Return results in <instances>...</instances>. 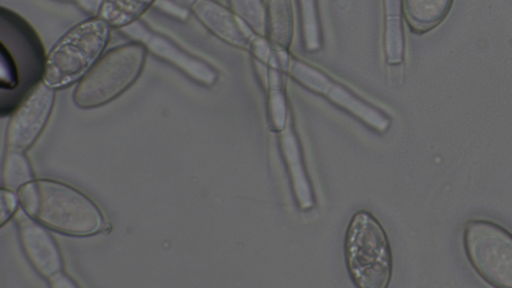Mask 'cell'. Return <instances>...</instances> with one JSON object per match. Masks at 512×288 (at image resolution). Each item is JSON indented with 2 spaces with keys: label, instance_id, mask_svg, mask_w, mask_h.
Returning a JSON list of instances; mask_svg holds the SVG:
<instances>
[{
  "label": "cell",
  "instance_id": "6da1fadb",
  "mask_svg": "<svg viewBox=\"0 0 512 288\" xmlns=\"http://www.w3.org/2000/svg\"><path fill=\"white\" fill-rule=\"evenodd\" d=\"M1 113L10 114L43 81L46 58L34 28L15 11L2 7Z\"/></svg>",
  "mask_w": 512,
  "mask_h": 288
},
{
  "label": "cell",
  "instance_id": "7a4b0ae2",
  "mask_svg": "<svg viewBox=\"0 0 512 288\" xmlns=\"http://www.w3.org/2000/svg\"><path fill=\"white\" fill-rule=\"evenodd\" d=\"M17 192L21 208L48 229L71 236H90L105 225L99 207L66 183L34 179Z\"/></svg>",
  "mask_w": 512,
  "mask_h": 288
},
{
  "label": "cell",
  "instance_id": "3957f363",
  "mask_svg": "<svg viewBox=\"0 0 512 288\" xmlns=\"http://www.w3.org/2000/svg\"><path fill=\"white\" fill-rule=\"evenodd\" d=\"M147 53L141 42L133 40L107 51L78 81L72 95L75 105L92 109L119 97L139 78Z\"/></svg>",
  "mask_w": 512,
  "mask_h": 288
},
{
  "label": "cell",
  "instance_id": "277c9868",
  "mask_svg": "<svg viewBox=\"0 0 512 288\" xmlns=\"http://www.w3.org/2000/svg\"><path fill=\"white\" fill-rule=\"evenodd\" d=\"M111 31L112 27L99 16L73 26L47 54L43 81L54 89L79 81L103 55Z\"/></svg>",
  "mask_w": 512,
  "mask_h": 288
},
{
  "label": "cell",
  "instance_id": "5b68a950",
  "mask_svg": "<svg viewBox=\"0 0 512 288\" xmlns=\"http://www.w3.org/2000/svg\"><path fill=\"white\" fill-rule=\"evenodd\" d=\"M345 257L351 278L361 288H385L392 275L386 232L368 211L356 212L348 225Z\"/></svg>",
  "mask_w": 512,
  "mask_h": 288
},
{
  "label": "cell",
  "instance_id": "8992f818",
  "mask_svg": "<svg viewBox=\"0 0 512 288\" xmlns=\"http://www.w3.org/2000/svg\"><path fill=\"white\" fill-rule=\"evenodd\" d=\"M472 267L496 287L512 288V234L486 220L469 221L463 233Z\"/></svg>",
  "mask_w": 512,
  "mask_h": 288
},
{
  "label": "cell",
  "instance_id": "52a82bcc",
  "mask_svg": "<svg viewBox=\"0 0 512 288\" xmlns=\"http://www.w3.org/2000/svg\"><path fill=\"white\" fill-rule=\"evenodd\" d=\"M288 69L298 83L315 93L324 95L333 104L373 130L384 133L389 129L391 121L384 111L363 100L320 69L295 58L289 61Z\"/></svg>",
  "mask_w": 512,
  "mask_h": 288
},
{
  "label": "cell",
  "instance_id": "ba28073f",
  "mask_svg": "<svg viewBox=\"0 0 512 288\" xmlns=\"http://www.w3.org/2000/svg\"><path fill=\"white\" fill-rule=\"evenodd\" d=\"M133 41L141 42L148 52L168 63L198 84L211 87L218 80L217 70L205 60L188 52L168 36L154 31L140 20L121 29Z\"/></svg>",
  "mask_w": 512,
  "mask_h": 288
},
{
  "label": "cell",
  "instance_id": "9c48e42d",
  "mask_svg": "<svg viewBox=\"0 0 512 288\" xmlns=\"http://www.w3.org/2000/svg\"><path fill=\"white\" fill-rule=\"evenodd\" d=\"M55 98V89L42 81L20 102L7 126V150L25 152L34 144L48 122Z\"/></svg>",
  "mask_w": 512,
  "mask_h": 288
},
{
  "label": "cell",
  "instance_id": "30bf717a",
  "mask_svg": "<svg viewBox=\"0 0 512 288\" xmlns=\"http://www.w3.org/2000/svg\"><path fill=\"white\" fill-rule=\"evenodd\" d=\"M14 217L23 252L33 268L46 279L61 271V254L48 228L23 209Z\"/></svg>",
  "mask_w": 512,
  "mask_h": 288
},
{
  "label": "cell",
  "instance_id": "8fae6325",
  "mask_svg": "<svg viewBox=\"0 0 512 288\" xmlns=\"http://www.w3.org/2000/svg\"><path fill=\"white\" fill-rule=\"evenodd\" d=\"M191 11L216 37L238 48H250L256 33L232 9L215 0H199Z\"/></svg>",
  "mask_w": 512,
  "mask_h": 288
},
{
  "label": "cell",
  "instance_id": "7c38bea8",
  "mask_svg": "<svg viewBox=\"0 0 512 288\" xmlns=\"http://www.w3.org/2000/svg\"><path fill=\"white\" fill-rule=\"evenodd\" d=\"M279 140L296 202L302 210L311 209L315 204V196L299 139L290 124L280 132Z\"/></svg>",
  "mask_w": 512,
  "mask_h": 288
},
{
  "label": "cell",
  "instance_id": "4fadbf2b",
  "mask_svg": "<svg viewBox=\"0 0 512 288\" xmlns=\"http://www.w3.org/2000/svg\"><path fill=\"white\" fill-rule=\"evenodd\" d=\"M453 0H402L405 18L415 31H427L448 14Z\"/></svg>",
  "mask_w": 512,
  "mask_h": 288
},
{
  "label": "cell",
  "instance_id": "5bb4252c",
  "mask_svg": "<svg viewBox=\"0 0 512 288\" xmlns=\"http://www.w3.org/2000/svg\"><path fill=\"white\" fill-rule=\"evenodd\" d=\"M156 0H103L98 16L112 29H123L140 20Z\"/></svg>",
  "mask_w": 512,
  "mask_h": 288
},
{
  "label": "cell",
  "instance_id": "9a60e30c",
  "mask_svg": "<svg viewBox=\"0 0 512 288\" xmlns=\"http://www.w3.org/2000/svg\"><path fill=\"white\" fill-rule=\"evenodd\" d=\"M385 34L384 50L389 64H400L404 54L401 21L402 0H384Z\"/></svg>",
  "mask_w": 512,
  "mask_h": 288
},
{
  "label": "cell",
  "instance_id": "2e32d148",
  "mask_svg": "<svg viewBox=\"0 0 512 288\" xmlns=\"http://www.w3.org/2000/svg\"><path fill=\"white\" fill-rule=\"evenodd\" d=\"M267 32L279 48L290 46L293 37V14L290 0H268Z\"/></svg>",
  "mask_w": 512,
  "mask_h": 288
},
{
  "label": "cell",
  "instance_id": "e0dca14e",
  "mask_svg": "<svg viewBox=\"0 0 512 288\" xmlns=\"http://www.w3.org/2000/svg\"><path fill=\"white\" fill-rule=\"evenodd\" d=\"M31 180L32 169L24 153L7 150L2 169V187L18 191Z\"/></svg>",
  "mask_w": 512,
  "mask_h": 288
},
{
  "label": "cell",
  "instance_id": "ac0fdd59",
  "mask_svg": "<svg viewBox=\"0 0 512 288\" xmlns=\"http://www.w3.org/2000/svg\"><path fill=\"white\" fill-rule=\"evenodd\" d=\"M269 85L268 111L272 128L283 131L288 125V107L285 93L281 87L278 71L273 68L268 73Z\"/></svg>",
  "mask_w": 512,
  "mask_h": 288
},
{
  "label": "cell",
  "instance_id": "d6986e66",
  "mask_svg": "<svg viewBox=\"0 0 512 288\" xmlns=\"http://www.w3.org/2000/svg\"><path fill=\"white\" fill-rule=\"evenodd\" d=\"M231 9L257 35L267 32V11L262 0H229Z\"/></svg>",
  "mask_w": 512,
  "mask_h": 288
},
{
  "label": "cell",
  "instance_id": "ffe728a7",
  "mask_svg": "<svg viewBox=\"0 0 512 288\" xmlns=\"http://www.w3.org/2000/svg\"><path fill=\"white\" fill-rule=\"evenodd\" d=\"M302 16L303 41L306 50L313 52L321 47L320 27L315 0H299Z\"/></svg>",
  "mask_w": 512,
  "mask_h": 288
},
{
  "label": "cell",
  "instance_id": "44dd1931",
  "mask_svg": "<svg viewBox=\"0 0 512 288\" xmlns=\"http://www.w3.org/2000/svg\"><path fill=\"white\" fill-rule=\"evenodd\" d=\"M19 205L21 204L18 192L2 187L0 192V222L2 226L16 215Z\"/></svg>",
  "mask_w": 512,
  "mask_h": 288
},
{
  "label": "cell",
  "instance_id": "7402d4cb",
  "mask_svg": "<svg viewBox=\"0 0 512 288\" xmlns=\"http://www.w3.org/2000/svg\"><path fill=\"white\" fill-rule=\"evenodd\" d=\"M153 7L161 13L180 21H186L192 13L190 8L175 0H156Z\"/></svg>",
  "mask_w": 512,
  "mask_h": 288
},
{
  "label": "cell",
  "instance_id": "603a6c76",
  "mask_svg": "<svg viewBox=\"0 0 512 288\" xmlns=\"http://www.w3.org/2000/svg\"><path fill=\"white\" fill-rule=\"evenodd\" d=\"M52 288H76L78 285L62 270L47 279Z\"/></svg>",
  "mask_w": 512,
  "mask_h": 288
},
{
  "label": "cell",
  "instance_id": "cb8c5ba5",
  "mask_svg": "<svg viewBox=\"0 0 512 288\" xmlns=\"http://www.w3.org/2000/svg\"><path fill=\"white\" fill-rule=\"evenodd\" d=\"M74 3L90 17L98 16L103 0H75Z\"/></svg>",
  "mask_w": 512,
  "mask_h": 288
},
{
  "label": "cell",
  "instance_id": "d4e9b609",
  "mask_svg": "<svg viewBox=\"0 0 512 288\" xmlns=\"http://www.w3.org/2000/svg\"><path fill=\"white\" fill-rule=\"evenodd\" d=\"M175 1L191 9L199 0H175Z\"/></svg>",
  "mask_w": 512,
  "mask_h": 288
},
{
  "label": "cell",
  "instance_id": "484cf974",
  "mask_svg": "<svg viewBox=\"0 0 512 288\" xmlns=\"http://www.w3.org/2000/svg\"><path fill=\"white\" fill-rule=\"evenodd\" d=\"M59 1H68V2H74L75 0H59Z\"/></svg>",
  "mask_w": 512,
  "mask_h": 288
}]
</instances>
